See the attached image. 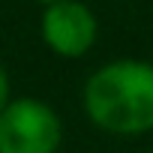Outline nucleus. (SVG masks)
<instances>
[{
    "mask_svg": "<svg viewBox=\"0 0 153 153\" xmlns=\"http://www.w3.org/2000/svg\"><path fill=\"white\" fill-rule=\"evenodd\" d=\"M84 114L111 135H144L153 129V63L111 60L84 81Z\"/></svg>",
    "mask_w": 153,
    "mask_h": 153,
    "instance_id": "nucleus-1",
    "label": "nucleus"
},
{
    "mask_svg": "<svg viewBox=\"0 0 153 153\" xmlns=\"http://www.w3.org/2000/svg\"><path fill=\"white\" fill-rule=\"evenodd\" d=\"M60 141V114L42 99L21 96L0 111V153H57Z\"/></svg>",
    "mask_w": 153,
    "mask_h": 153,
    "instance_id": "nucleus-2",
    "label": "nucleus"
},
{
    "mask_svg": "<svg viewBox=\"0 0 153 153\" xmlns=\"http://www.w3.org/2000/svg\"><path fill=\"white\" fill-rule=\"evenodd\" d=\"M42 42L57 54V57H84L96 36H99V21L93 9L81 0H60V3L42 6V21H39Z\"/></svg>",
    "mask_w": 153,
    "mask_h": 153,
    "instance_id": "nucleus-3",
    "label": "nucleus"
},
{
    "mask_svg": "<svg viewBox=\"0 0 153 153\" xmlns=\"http://www.w3.org/2000/svg\"><path fill=\"white\" fill-rule=\"evenodd\" d=\"M9 102H12V96H9V75H6V66L0 63V111Z\"/></svg>",
    "mask_w": 153,
    "mask_h": 153,
    "instance_id": "nucleus-4",
    "label": "nucleus"
},
{
    "mask_svg": "<svg viewBox=\"0 0 153 153\" xmlns=\"http://www.w3.org/2000/svg\"><path fill=\"white\" fill-rule=\"evenodd\" d=\"M36 3H42V6H51V3H60V0H36Z\"/></svg>",
    "mask_w": 153,
    "mask_h": 153,
    "instance_id": "nucleus-5",
    "label": "nucleus"
},
{
    "mask_svg": "<svg viewBox=\"0 0 153 153\" xmlns=\"http://www.w3.org/2000/svg\"><path fill=\"white\" fill-rule=\"evenodd\" d=\"M150 153H153V150H150Z\"/></svg>",
    "mask_w": 153,
    "mask_h": 153,
    "instance_id": "nucleus-6",
    "label": "nucleus"
}]
</instances>
